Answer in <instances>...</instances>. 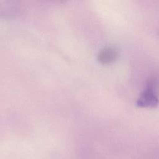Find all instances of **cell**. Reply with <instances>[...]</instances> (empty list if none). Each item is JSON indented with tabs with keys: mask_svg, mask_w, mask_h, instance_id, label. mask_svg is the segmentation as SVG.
Listing matches in <instances>:
<instances>
[{
	"mask_svg": "<svg viewBox=\"0 0 159 159\" xmlns=\"http://www.w3.org/2000/svg\"><path fill=\"white\" fill-rule=\"evenodd\" d=\"M118 51L112 47H106L102 49L98 55V61L102 64L114 62L118 57Z\"/></svg>",
	"mask_w": 159,
	"mask_h": 159,
	"instance_id": "cell-2",
	"label": "cell"
},
{
	"mask_svg": "<svg viewBox=\"0 0 159 159\" xmlns=\"http://www.w3.org/2000/svg\"><path fill=\"white\" fill-rule=\"evenodd\" d=\"M156 80L154 78L148 80L147 89L141 93L136 102L137 106L140 107H155L159 104V99L157 96L155 89Z\"/></svg>",
	"mask_w": 159,
	"mask_h": 159,
	"instance_id": "cell-1",
	"label": "cell"
}]
</instances>
